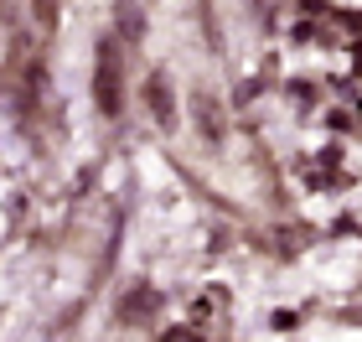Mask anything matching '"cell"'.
Wrapping results in <instances>:
<instances>
[{"instance_id": "1", "label": "cell", "mask_w": 362, "mask_h": 342, "mask_svg": "<svg viewBox=\"0 0 362 342\" xmlns=\"http://www.w3.org/2000/svg\"><path fill=\"white\" fill-rule=\"evenodd\" d=\"M145 99H156V109H160V125H171V93H166V84H160V78H156L151 89H145Z\"/></svg>"}]
</instances>
